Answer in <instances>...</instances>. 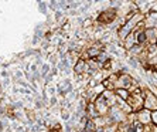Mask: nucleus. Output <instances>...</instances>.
<instances>
[{"mask_svg":"<svg viewBox=\"0 0 157 132\" xmlns=\"http://www.w3.org/2000/svg\"><path fill=\"white\" fill-rule=\"evenodd\" d=\"M74 71H75V74H78V75H84V74H86V73H91V68H89L88 61H85V60L81 58L79 61L75 64Z\"/></svg>","mask_w":157,"mask_h":132,"instance_id":"nucleus-4","label":"nucleus"},{"mask_svg":"<svg viewBox=\"0 0 157 132\" xmlns=\"http://www.w3.org/2000/svg\"><path fill=\"white\" fill-rule=\"evenodd\" d=\"M62 118H64V119H70V115H68L67 111H62Z\"/></svg>","mask_w":157,"mask_h":132,"instance_id":"nucleus-8","label":"nucleus"},{"mask_svg":"<svg viewBox=\"0 0 157 132\" xmlns=\"http://www.w3.org/2000/svg\"><path fill=\"white\" fill-rule=\"evenodd\" d=\"M144 34H146L147 46H156L157 44V27L144 29Z\"/></svg>","mask_w":157,"mask_h":132,"instance_id":"nucleus-5","label":"nucleus"},{"mask_svg":"<svg viewBox=\"0 0 157 132\" xmlns=\"http://www.w3.org/2000/svg\"><path fill=\"white\" fill-rule=\"evenodd\" d=\"M151 122H153V125H156L157 126V111L151 112Z\"/></svg>","mask_w":157,"mask_h":132,"instance_id":"nucleus-7","label":"nucleus"},{"mask_svg":"<svg viewBox=\"0 0 157 132\" xmlns=\"http://www.w3.org/2000/svg\"><path fill=\"white\" fill-rule=\"evenodd\" d=\"M143 94H144V110H149L150 112L157 111V95L149 88H143Z\"/></svg>","mask_w":157,"mask_h":132,"instance_id":"nucleus-1","label":"nucleus"},{"mask_svg":"<svg viewBox=\"0 0 157 132\" xmlns=\"http://www.w3.org/2000/svg\"><path fill=\"white\" fill-rule=\"evenodd\" d=\"M115 94H116L117 98H119V99H123V101H128L129 95H130V92H129L128 90H123V88H121V90H116V91H115Z\"/></svg>","mask_w":157,"mask_h":132,"instance_id":"nucleus-6","label":"nucleus"},{"mask_svg":"<svg viewBox=\"0 0 157 132\" xmlns=\"http://www.w3.org/2000/svg\"><path fill=\"white\" fill-rule=\"evenodd\" d=\"M136 121L139 122L142 126H147V125H151V112L149 110H144L143 108L142 111L136 112Z\"/></svg>","mask_w":157,"mask_h":132,"instance_id":"nucleus-3","label":"nucleus"},{"mask_svg":"<svg viewBox=\"0 0 157 132\" xmlns=\"http://www.w3.org/2000/svg\"><path fill=\"white\" fill-rule=\"evenodd\" d=\"M116 17H117L116 10L110 7L108 10L101 11V14L96 18V23H99V24H110V23H113L116 20Z\"/></svg>","mask_w":157,"mask_h":132,"instance_id":"nucleus-2","label":"nucleus"}]
</instances>
